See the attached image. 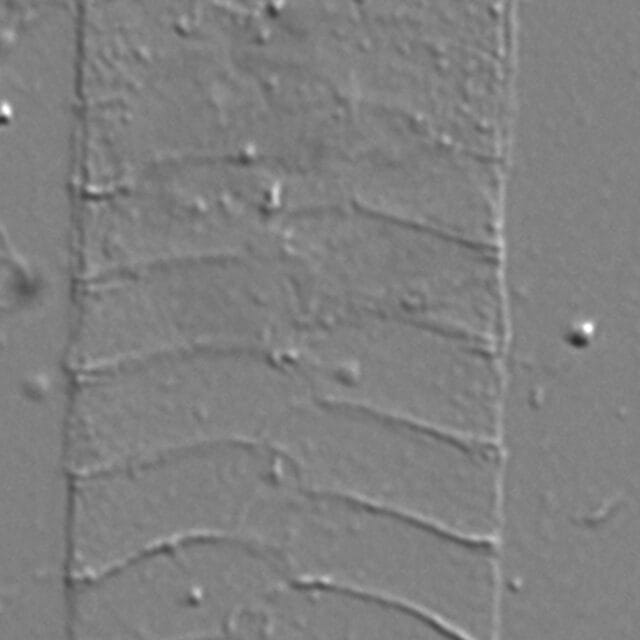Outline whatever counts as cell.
Returning a JSON list of instances; mask_svg holds the SVG:
<instances>
[{
    "label": "cell",
    "mask_w": 640,
    "mask_h": 640,
    "mask_svg": "<svg viewBox=\"0 0 640 640\" xmlns=\"http://www.w3.org/2000/svg\"><path fill=\"white\" fill-rule=\"evenodd\" d=\"M311 467L363 501L475 536L492 518L496 462L484 442L376 411L317 429Z\"/></svg>",
    "instance_id": "2"
},
{
    "label": "cell",
    "mask_w": 640,
    "mask_h": 640,
    "mask_svg": "<svg viewBox=\"0 0 640 640\" xmlns=\"http://www.w3.org/2000/svg\"><path fill=\"white\" fill-rule=\"evenodd\" d=\"M283 541L297 569L407 606L456 636L490 627L498 594L491 540L471 538L363 501L295 503Z\"/></svg>",
    "instance_id": "1"
},
{
    "label": "cell",
    "mask_w": 640,
    "mask_h": 640,
    "mask_svg": "<svg viewBox=\"0 0 640 640\" xmlns=\"http://www.w3.org/2000/svg\"><path fill=\"white\" fill-rule=\"evenodd\" d=\"M281 608V628L291 633L374 639L456 638L419 611L332 583L296 584Z\"/></svg>",
    "instance_id": "3"
}]
</instances>
